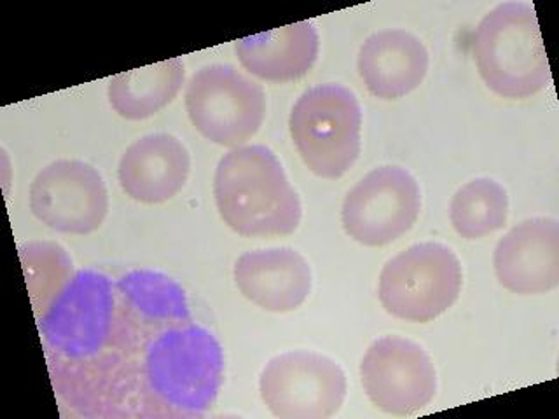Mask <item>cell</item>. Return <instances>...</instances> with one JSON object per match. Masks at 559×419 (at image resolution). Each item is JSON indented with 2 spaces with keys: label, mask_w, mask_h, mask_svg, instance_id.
I'll list each match as a JSON object with an SVG mask.
<instances>
[{
  "label": "cell",
  "mask_w": 559,
  "mask_h": 419,
  "mask_svg": "<svg viewBox=\"0 0 559 419\" xmlns=\"http://www.w3.org/2000/svg\"><path fill=\"white\" fill-rule=\"evenodd\" d=\"M189 119L201 135L224 147H241L264 121L266 96L252 79L231 65H210L189 79Z\"/></svg>",
  "instance_id": "6"
},
{
  "label": "cell",
  "mask_w": 559,
  "mask_h": 419,
  "mask_svg": "<svg viewBox=\"0 0 559 419\" xmlns=\"http://www.w3.org/2000/svg\"><path fill=\"white\" fill-rule=\"evenodd\" d=\"M39 331L52 388L84 418H201L223 386V348L157 271H78Z\"/></svg>",
  "instance_id": "1"
},
{
  "label": "cell",
  "mask_w": 559,
  "mask_h": 419,
  "mask_svg": "<svg viewBox=\"0 0 559 419\" xmlns=\"http://www.w3.org/2000/svg\"><path fill=\"white\" fill-rule=\"evenodd\" d=\"M507 215L509 196L506 189L491 179L465 183L451 201V224L465 240H479L502 229Z\"/></svg>",
  "instance_id": "17"
},
{
  "label": "cell",
  "mask_w": 559,
  "mask_h": 419,
  "mask_svg": "<svg viewBox=\"0 0 559 419\" xmlns=\"http://www.w3.org/2000/svg\"><path fill=\"white\" fill-rule=\"evenodd\" d=\"M319 32L313 23L299 22L236 40L235 51L250 74L270 83L305 77L319 57Z\"/></svg>",
  "instance_id": "15"
},
{
  "label": "cell",
  "mask_w": 559,
  "mask_h": 419,
  "mask_svg": "<svg viewBox=\"0 0 559 419\" xmlns=\"http://www.w3.org/2000/svg\"><path fill=\"white\" fill-rule=\"evenodd\" d=\"M191 170V156L179 139L168 133L142 136L119 161L118 179L131 200L156 205L182 191Z\"/></svg>",
  "instance_id": "13"
},
{
  "label": "cell",
  "mask_w": 559,
  "mask_h": 419,
  "mask_svg": "<svg viewBox=\"0 0 559 419\" xmlns=\"http://www.w3.org/2000/svg\"><path fill=\"white\" fill-rule=\"evenodd\" d=\"M218 214L240 236H287L301 223V200L278 157L264 145L224 154L214 179Z\"/></svg>",
  "instance_id": "2"
},
{
  "label": "cell",
  "mask_w": 559,
  "mask_h": 419,
  "mask_svg": "<svg viewBox=\"0 0 559 419\" xmlns=\"http://www.w3.org/2000/svg\"><path fill=\"white\" fill-rule=\"evenodd\" d=\"M462 278V264L453 250L428 241L413 244L384 264L378 296L395 319L432 322L456 302Z\"/></svg>",
  "instance_id": "5"
},
{
  "label": "cell",
  "mask_w": 559,
  "mask_h": 419,
  "mask_svg": "<svg viewBox=\"0 0 559 419\" xmlns=\"http://www.w3.org/2000/svg\"><path fill=\"white\" fill-rule=\"evenodd\" d=\"M236 287L249 301L273 313L294 311L311 292V267L293 249L253 250L235 264Z\"/></svg>",
  "instance_id": "12"
},
{
  "label": "cell",
  "mask_w": 559,
  "mask_h": 419,
  "mask_svg": "<svg viewBox=\"0 0 559 419\" xmlns=\"http://www.w3.org/2000/svg\"><path fill=\"white\" fill-rule=\"evenodd\" d=\"M419 210L415 177L399 166H381L349 189L341 220L346 235L358 243L384 247L415 226Z\"/></svg>",
  "instance_id": "8"
},
{
  "label": "cell",
  "mask_w": 559,
  "mask_h": 419,
  "mask_svg": "<svg viewBox=\"0 0 559 419\" xmlns=\"http://www.w3.org/2000/svg\"><path fill=\"white\" fill-rule=\"evenodd\" d=\"M364 392L386 415L411 416L425 409L437 392L432 360L415 340L376 339L360 363Z\"/></svg>",
  "instance_id": "9"
},
{
  "label": "cell",
  "mask_w": 559,
  "mask_h": 419,
  "mask_svg": "<svg viewBox=\"0 0 559 419\" xmlns=\"http://www.w3.org/2000/svg\"><path fill=\"white\" fill-rule=\"evenodd\" d=\"M472 55L486 86L503 98H530L550 84V67L537 13L523 2H506L477 25Z\"/></svg>",
  "instance_id": "3"
},
{
  "label": "cell",
  "mask_w": 559,
  "mask_h": 419,
  "mask_svg": "<svg viewBox=\"0 0 559 419\" xmlns=\"http://www.w3.org/2000/svg\"><path fill=\"white\" fill-rule=\"evenodd\" d=\"M498 282L520 296L550 292L559 284V224L535 217L512 227L493 255Z\"/></svg>",
  "instance_id": "11"
},
{
  "label": "cell",
  "mask_w": 559,
  "mask_h": 419,
  "mask_svg": "<svg viewBox=\"0 0 559 419\" xmlns=\"http://www.w3.org/2000/svg\"><path fill=\"white\" fill-rule=\"evenodd\" d=\"M186 77L182 58L128 70L110 79L109 101L121 118H151L174 100Z\"/></svg>",
  "instance_id": "16"
},
{
  "label": "cell",
  "mask_w": 559,
  "mask_h": 419,
  "mask_svg": "<svg viewBox=\"0 0 559 419\" xmlns=\"http://www.w3.org/2000/svg\"><path fill=\"white\" fill-rule=\"evenodd\" d=\"M345 371L336 360L314 351H288L262 369L259 392L280 419H329L345 404Z\"/></svg>",
  "instance_id": "7"
},
{
  "label": "cell",
  "mask_w": 559,
  "mask_h": 419,
  "mask_svg": "<svg viewBox=\"0 0 559 419\" xmlns=\"http://www.w3.org/2000/svg\"><path fill=\"white\" fill-rule=\"evenodd\" d=\"M288 128L302 161L322 179H340L360 154L362 110L341 84H320L302 93Z\"/></svg>",
  "instance_id": "4"
},
{
  "label": "cell",
  "mask_w": 559,
  "mask_h": 419,
  "mask_svg": "<svg viewBox=\"0 0 559 419\" xmlns=\"http://www.w3.org/2000/svg\"><path fill=\"white\" fill-rule=\"evenodd\" d=\"M427 70V48L406 31L376 32L358 52V74L369 93L381 100H397L415 92Z\"/></svg>",
  "instance_id": "14"
},
{
  "label": "cell",
  "mask_w": 559,
  "mask_h": 419,
  "mask_svg": "<svg viewBox=\"0 0 559 419\" xmlns=\"http://www.w3.org/2000/svg\"><path fill=\"white\" fill-rule=\"evenodd\" d=\"M31 210L55 231L90 235L107 217L109 192L93 166L60 159L43 168L32 182Z\"/></svg>",
  "instance_id": "10"
}]
</instances>
